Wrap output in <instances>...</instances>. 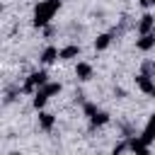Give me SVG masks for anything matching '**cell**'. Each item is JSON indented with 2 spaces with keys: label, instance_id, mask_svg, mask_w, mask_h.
<instances>
[{
  "label": "cell",
  "instance_id": "8fae6325",
  "mask_svg": "<svg viewBox=\"0 0 155 155\" xmlns=\"http://www.w3.org/2000/svg\"><path fill=\"white\" fill-rule=\"evenodd\" d=\"M111 44V34H99L97 39H94V48L97 51H102V48H107Z\"/></svg>",
  "mask_w": 155,
  "mask_h": 155
},
{
  "label": "cell",
  "instance_id": "4fadbf2b",
  "mask_svg": "<svg viewBox=\"0 0 155 155\" xmlns=\"http://www.w3.org/2000/svg\"><path fill=\"white\" fill-rule=\"evenodd\" d=\"M41 92H44L46 97H51V94H58V92H61V85H58V82H46Z\"/></svg>",
  "mask_w": 155,
  "mask_h": 155
},
{
  "label": "cell",
  "instance_id": "3957f363",
  "mask_svg": "<svg viewBox=\"0 0 155 155\" xmlns=\"http://www.w3.org/2000/svg\"><path fill=\"white\" fill-rule=\"evenodd\" d=\"M46 80H48V75H46L44 70L31 73V75H29V80H27V85H24V92H31V90H34V87H39V85H46Z\"/></svg>",
  "mask_w": 155,
  "mask_h": 155
},
{
  "label": "cell",
  "instance_id": "52a82bcc",
  "mask_svg": "<svg viewBox=\"0 0 155 155\" xmlns=\"http://www.w3.org/2000/svg\"><path fill=\"white\" fill-rule=\"evenodd\" d=\"M75 75H78L80 80H90V75H92V65H90V63H78Z\"/></svg>",
  "mask_w": 155,
  "mask_h": 155
},
{
  "label": "cell",
  "instance_id": "7a4b0ae2",
  "mask_svg": "<svg viewBox=\"0 0 155 155\" xmlns=\"http://www.w3.org/2000/svg\"><path fill=\"white\" fill-rule=\"evenodd\" d=\"M136 85H138L145 94L155 97V82L150 80V73H140V75H136Z\"/></svg>",
  "mask_w": 155,
  "mask_h": 155
},
{
  "label": "cell",
  "instance_id": "7c38bea8",
  "mask_svg": "<svg viewBox=\"0 0 155 155\" xmlns=\"http://www.w3.org/2000/svg\"><path fill=\"white\" fill-rule=\"evenodd\" d=\"M39 126H41L44 131H51V128H53V116H51V114H46V111H44V114H39Z\"/></svg>",
  "mask_w": 155,
  "mask_h": 155
},
{
  "label": "cell",
  "instance_id": "9a60e30c",
  "mask_svg": "<svg viewBox=\"0 0 155 155\" xmlns=\"http://www.w3.org/2000/svg\"><path fill=\"white\" fill-rule=\"evenodd\" d=\"M143 5H155V0H140Z\"/></svg>",
  "mask_w": 155,
  "mask_h": 155
},
{
  "label": "cell",
  "instance_id": "5b68a950",
  "mask_svg": "<svg viewBox=\"0 0 155 155\" xmlns=\"http://www.w3.org/2000/svg\"><path fill=\"white\" fill-rule=\"evenodd\" d=\"M140 51H150L153 46H155V34L153 31H148V34H143L140 39H138V44H136Z\"/></svg>",
  "mask_w": 155,
  "mask_h": 155
},
{
  "label": "cell",
  "instance_id": "9c48e42d",
  "mask_svg": "<svg viewBox=\"0 0 155 155\" xmlns=\"http://www.w3.org/2000/svg\"><path fill=\"white\" fill-rule=\"evenodd\" d=\"M90 119H92V126H102V124H107V121H109V114H104V111L94 109V111L90 114Z\"/></svg>",
  "mask_w": 155,
  "mask_h": 155
},
{
  "label": "cell",
  "instance_id": "277c9868",
  "mask_svg": "<svg viewBox=\"0 0 155 155\" xmlns=\"http://www.w3.org/2000/svg\"><path fill=\"white\" fill-rule=\"evenodd\" d=\"M140 140H143V143H153V140H155V114L148 119V124H145V128H143Z\"/></svg>",
  "mask_w": 155,
  "mask_h": 155
},
{
  "label": "cell",
  "instance_id": "6da1fadb",
  "mask_svg": "<svg viewBox=\"0 0 155 155\" xmlns=\"http://www.w3.org/2000/svg\"><path fill=\"white\" fill-rule=\"evenodd\" d=\"M58 7H61V0H41V2L34 7V27L48 24V19L58 12Z\"/></svg>",
  "mask_w": 155,
  "mask_h": 155
},
{
  "label": "cell",
  "instance_id": "8992f818",
  "mask_svg": "<svg viewBox=\"0 0 155 155\" xmlns=\"http://www.w3.org/2000/svg\"><path fill=\"white\" fill-rule=\"evenodd\" d=\"M153 24H155V17H153V15H143V17H140V24H138L140 34H148V31H153Z\"/></svg>",
  "mask_w": 155,
  "mask_h": 155
},
{
  "label": "cell",
  "instance_id": "5bb4252c",
  "mask_svg": "<svg viewBox=\"0 0 155 155\" xmlns=\"http://www.w3.org/2000/svg\"><path fill=\"white\" fill-rule=\"evenodd\" d=\"M46 99H48V97H46V94H44V92L39 90V92L34 94V107H36V109H41V107L46 104Z\"/></svg>",
  "mask_w": 155,
  "mask_h": 155
},
{
  "label": "cell",
  "instance_id": "ba28073f",
  "mask_svg": "<svg viewBox=\"0 0 155 155\" xmlns=\"http://www.w3.org/2000/svg\"><path fill=\"white\" fill-rule=\"evenodd\" d=\"M75 56H80V46H65V48H61V58L63 61H70V58H75Z\"/></svg>",
  "mask_w": 155,
  "mask_h": 155
},
{
  "label": "cell",
  "instance_id": "30bf717a",
  "mask_svg": "<svg viewBox=\"0 0 155 155\" xmlns=\"http://www.w3.org/2000/svg\"><path fill=\"white\" fill-rule=\"evenodd\" d=\"M56 58H61V51H56L53 46H48V48L41 53V61H44V63H53Z\"/></svg>",
  "mask_w": 155,
  "mask_h": 155
}]
</instances>
